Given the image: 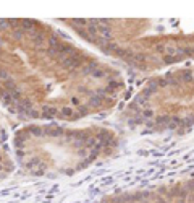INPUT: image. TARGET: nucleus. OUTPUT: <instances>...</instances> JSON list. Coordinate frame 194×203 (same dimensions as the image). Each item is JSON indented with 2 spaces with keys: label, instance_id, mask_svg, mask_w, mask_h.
<instances>
[{
  "label": "nucleus",
  "instance_id": "obj_1",
  "mask_svg": "<svg viewBox=\"0 0 194 203\" xmlns=\"http://www.w3.org/2000/svg\"><path fill=\"white\" fill-rule=\"evenodd\" d=\"M186 188H188V192H194V180H191V182H188Z\"/></svg>",
  "mask_w": 194,
  "mask_h": 203
},
{
  "label": "nucleus",
  "instance_id": "obj_2",
  "mask_svg": "<svg viewBox=\"0 0 194 203\" xmlns=\"http://www.w3.org/2000/svg\"><path fill=\"white\" fill-rule=\"evenodd\" d=\"M157 203H165V200H157Z\"/></svg>",
  "mask_w": 194,
  "mask_h": 203
},
{
  "label": "nucleus",
  "instance_id": "obj_3",
  "mask_svg": "<svg viewBox=\"0 0 194 203\" xmlns=\"http://www.w3.org/2000/svg\"><path fill=\"white\" fill-rule=\"evenodd\" d=\"M178 203H184V200H180V201H178Z\"/></svg>",
  "mask_w": 194,
  "mask_h": 203
},
{
  "label": "nucleus",
  "instance_id": "obj_4",
  "mask_svg": "<svg viewBox=\"0 0 194 203\" xmlns=\"http://www.w3.org/2000/svg\"><path fill=\"white\" fill-rule=\"evenodd\" d=\"M192 80H194V73H192Z\"/></svg>",
  "mask_w": 194,
  "mask_h": 203
}]
</instances>
